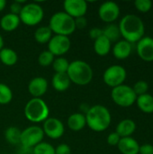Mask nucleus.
Listing matches in <instances>:
<instances>
[{"mask_svg":"<svg viewBox=\"0 0 153 154\" xmlns=\"http://www.w3.org/2000/svg\"><path fill=\"white\" fill-rule=\"evenodd\" d=\"M18 60L16 52L11 48H3L0 51V60L5 66H14Z\"/></svg>","mask_w":153,"mask_h":154,"instance_id":"nucleus-24","label":"nucleus"},{"mask_svg":"<svg viewBox=\"0 0 153 154\" xmlns=\"http://www.w3.org/2000/svg\"><path fill=\"white\" fill-rule=\"evenodd\" d=\"M126 78V69L120 65H112L108 67L103 74V80L105 84L112 88L123 85Z\"/></svg>","mask_w":153,"mask_h":154,"instance_id":"nucleus-8","label":"nucleus"},{"mask_svg":"<svg viewBox=\"0 0 153 154\" xmlns=\"http://www.w3.org/2000/svg\"><path fill=\"white\" fill-rule=\"evenodd\" d=\"M43 16L44 11L42 7L36 3H29L23 5V8L19 14L20 21L28 26L37 25L41 22Z\"/></svg>","mask_w":153,"mask_h":154,"instance_id":"nucleus-7","label":"nucleus"},{"mask_svg":"<svg viewBox=\"0 0 153 154\" xmlns=\"http://www.w3.org/2000/svg\"><path fill=\"white\" fill-rule=\"evenodd\" d=\"M121 140V137L115 133H111L108 136H107V139H106V142L107 143L110 145V146H117L119 142Z\"/></svg>","mask_w":153,"mask_h":154,"instance_id":"nucleus-34","label":"nucleus"},{"mask_svg":"<svg viewBox=\"0 0 153 154\" xmlns=\"http://www.w3.org/2000/svg\"><path fill=\"white\" fill-rule=\"evenodd\" d=\"M117 148L122 154H139L140 144L132 136L124 137L121 138Z\"/></svg>","mask_w":153,"mask_h":154,"instance_id":"nucleus-17","label":"nucleus"},{"mask_svg":"<svg viewBox=\"0 0 153 154\" xmlns=\"http://www.w3.org/2000/svg\"><path fill=\"white\" fill-rule=\"evenodd\" d=\"M4 48V40L2 38V36L0 35V51Z\"/></svg>","mask_w":153,"mask_h":154,"instance_id":"nucleus-41","label":"nucleus"},{"mask_svg":"<svg viewBox=\"0 0 153 154\" xmlns=\"http://www.w3.org/2000/svg\"><path fill=\"white\" fill-rule=\"evenodd\" d=\"M48 81L45 78H33L28 84V91L34 98H41L45 95L48 89Z\"/></svg>","mask_w":153,"mask_h":154,"instance_id":"nucleus-15","label":"nucleus"},{"mask_svg":"<svg viewBox=\"0 0 153 154\" xmlns=\"http://www.w3.org/2000/svg\"><path fill=\"white\" fill-rule=\"evenodd\" d=\"M68 127L73 132H79L81 131L86 125V116L83 113H74L70 115L67 121Z\"/></svg>","mask_w":153,"mask_h":154,"instance_id":"nucleus-19","label":"nucleus"},{"mask_svg":"<svg viewBox=\"0 0 153 154\" xmlns=\"http://www.w3.org/2000/svg\"><path fill=\"white\" fill-rule=\"evenodd\" d=\"M43 137L44 133L42 128L37 125H31L22 131L20 144L25 149L33 148L42 142Z\"/></svg>","mask_w":153,"mask_h":154,"instance_id":"nucleus-9","label":"nucleus"},{"mask_svg":"<svg viewBox=\"0 0 153 154\" xmlns=\"http://www.w3.org/2000/svg\"><path fill=\"white\" fill-rule=\"evenodd\" d=\"M134 6L140 13H148L152 8V2L151 0H136Z\"/></svg>","mask_w":153,"mask_h":154,"instance_id":"nucleus-33","label":"nucleus"},{"mask_svg":"<svg viewBox=\"0 0 153 154\" xmlns=\"http://www.w3.org/2000/svg\"><path fill=\"white\" fill-rule=\"evenodd\" d=\"M119 15H120V7L115 2L112 1L105 2L98 8V16L105 23H113V22L118 19Z\"/></svg>","mask_w":153,"mask_h":154,"instance_id":"nucleus-12","label":"nucleus"},{"mask_svg":"<svg viewBox=\"0 0 153 154\" xmlns=\"http://www.w3.org/2000/svg\"><path fill=\"white\" fill-rule=\"evenodd\" d=\"M139 154H153V145L151 143H144L140 145Z\"/></svg>","mask_w":153,"mask_h":154,"instance_id":"nucleus-39","label":"nucleus"},{"mask_svg":"<svg viewBox=\"0 0 153 154\" xmlns=\"http://www.w3.org/2000/svg\"><path fill=\"white\" fill-rule=\"evenodd\" d=\"M87 125L94 132L101 133L106 131L111 124L112 116L107 107L102 105L90 106L85 115Z\"/></svg>","mask_w":153,"mask_h":154,"instance_id":"nucleus-2","label":"nucleus"},{"mask_svg":"<svg viewBox=\"0 0 153 154\" xmlns=\"http://www.w3.org/2000/svg\"><path fill=\"white\" fill-rule=\"evenodd\" d=\"M49 27L56 35L69 37L76 31L75 19L65 12H57L50 17Z\"/></svg>","mask_w":153,"mask_h":154,"instance_id":"nucleus-4","label":"nucleus"},{"mask_svg":"<svg viewBox=\"0 0 153 154\" xmlns=\"http://www.w3.org/2000/svg\"><path fill=\"white\" fill-rule=\"evenodd\" d=\"M6 6V1L5 0H0V12H2Z\"/></svg>","mask_w":153,"mask_h":154,"instance_id":"nucleus-40","label":"nucleus"},{"mask_svg":"<svg viewBox=\"0 0 153 154\" xmlns=\"http://www.w3.org/2000/svg\"><path fill=\"white\" fill-rule=\"evenodd\" d=\"M136 130V124L132 119H124L118 123L115 133L121 137H131Z\"/></svg>","mask_w":153,"mask_h":154,"instance_id":"nucleus-18","label":"nucleus"},{"mask_svg":"<svg viewBox=\"0 0 153 154\" xmlns=\"http://www.w3.org/2000/svg\"><path fill=\"white\" fill-rule=\"evenodd\" d=\"M69 66V62L63 57H58L54 59L52 63V68L55 73H67Z\"/></svg>","mask_w":153,"mask_h":154,"instance_id":"nucleus-28","label":"nucleus"},{"mask_svg":"<svg viewBox=\"0 0 153 154\" xmlns=\"http://www.w3.org/2000/svg\"><path fill=\"white\" fill-rule=\"evenodd\" d=\"M54 59V56L49 51H43L38 57V62L41 67H49L52 65Z\"/></svg>","mask_w":153,"mask_h":154,"instance_id":"nucleus-31","label":"nucleus"},{"mask_svg":"<svg viewBox=\"0 0 153 154\" xmlns=\"http://www.w3.org/2000/svg\"><path fill=\"white\" fill-rule=\"evenodd\" d=\"M70 40L68 36L63 35H52L51 39L48 42V51L55 57H61L66 54L70 49Z\"/></svg>","mask_w":153,"mask_h":154,"instance_id":"nucleus-10","label":"nucleus"},{"mask_svg":"<svg viewBox=\"0 0 153 154\" xmlns=\"http://www.w3.org/2000/svg\"><path fill=\"white\" fill-rule=\"evenodd\" d=\"M64 12L72 18L85 16L87 11V4L85 0H66L63 3Z\"/></svg>","mask_w":153,"mask_h":154,"instance_id":"nucleus-13","label":"nucleus"},{"mask_svg":"<svg viewBox=\"0 0 153 154\" xmlns=\"http://www.w3.org/2000/svg\"><path fill=\"white\" fill-rule=\"evenodd\" d=\"M55 154H71V149L68 144L61 143L55 148Z\"/></svg>","mask_w":153,"mask_h":154,"instance_id":"nucleus-35","label":"nucleus"},{"mask_svg":"<svg viewBox=\"0 0 153 154\" xmlns=\"http://www.w3.org/2000/svg\"><path fill=\"white\" fill-rule=\"evenodd\" d=\"M21 134L22 131L19 128L15 126H10L5 132V138L10 144L17 145L21 143Z\"/></svg>","mask_w":153,"mask_h":154,"instance_id":"nucleus-26","label":"nucleus"},{"mask_svg":"<svg viewBox=\"0 0 153 154\" xmlns=\"http://www.w3.org/2000/svg\"><path fill=\"white\" fill-rule=\"evenodd\" d=\"M103 35L106 37L111 42H116L121 37L120 30L118 25L115 23H108L103 29Z\"/></svg>","mask_w":153,"mask_h":154,"instance_id":"nucleus-27","label":"nucleus"},{"mask_svg":"<svg viewBox=\"0 0 153 154\" xmlns=\"http://www.w3.org/2000/svg\"><path fill=\"white\" fill-rule=\"evenodd\" d=\"M103 35V29L99 27H94L89 31V36L92 40H96Z\"/></svg>","mask_w":153,"mask_h":154,"instance_id":"nucleus-37","label":"nucleus"},{"mask_svg":"<svg viewBox=\"0 0 153 154\" xmlns=\"http://www.w3.org/2000/svg\"><path fill=\"white\" fill-rule=\"evenodd\" d=\"M121 36L130 43H137L145 34L144 23L138 15L129 14L124 15L118 24Z\"/></svg>","mask_w":153,"mask_h":154,"instance_id":"nucleus-1","label":"nucleus"},{"mask_svg":"<svg viewBox=\"0 0 153 154\" xmlns=\"http://www.w3.org/2000/svg\"><path fill=\"white\" fill-rule=\"evenodd\" d=\"M52 37V32L49 26H41L34 32V39L40 44L48 43Z\"/></svg>","mask_w":153,"mask_h":154,"instance_id":"nucleus-25","label":"nucleus"},{"mask_svg":"<svg viewBox=\"0 0 153 154\" xmlns=\"http://www.w3.org/2000/svg\"><path fill=\"white\" fill-rule=\"evenodd\" d=\"M136 105L138 108L145 113V114H152L153 113V96L147 93L142 96L137 97Z\"/></svg>","mask_w":153,"mask_h":154,"instance_id":"nucleus-22","label":"nucleus"},{"mask_svg":"<svg viewBox=\"0 0 153 154\" xmlns=\"http://www.w3.org/2000/svg\"><path fill=\"white\" fill-rule=\"evenodd\" d=\"M13 99V92L11 88L4 84L0 83V105H7Z\"/></svg>","mask_w":153,"mask_h":154,"instance_id":"nucleus-29","label":"nucleus"},{"mask_svg":"<svg viewBox=\"0 0 153 154\" xmlns=\"http://www.w3.org/2000/svg\"><path fill=\"white\" fill-rule=\"evenodd\" d=\"M111 97L114 103L117 106L122 107H130L136 102L137 96L131 86L123 84L112 88Z\"/></svg>","mask_w":153,"mask_h":154,"instance_id":"nucleus-6","label":"nucleus"},{"mask_svg":"<svg viewBox=\"0 0 153 154\" xmlns=\"http://www.w3.org/2000/svg\"><path fill=\"white\" fill-rule=\"evenodd\" d=\"M21 1H15L11 5H10V10H11V14H16L19 15L21 13V10L23 8V5H21Z\"/></svg>","mask_w":153,"mask_h":154,"instance_id":"nucleus-36","label":"nucleus"},{"mask_svg":"<svg viewBox=\"0 0 153 154\" xmlns=\"http://www.w3.org/2000/svg\"><path fill=\"white\" fill-rule=\"evenodd\" d=\"M50 109L41 98L30 99L24 106V116L32 123H41L49 118Z\"/></svg>","mask_w":153,"mask_h":154,"instance_id":"nucleus-5","label":"nucleus"},{"mask_svg":"<svg viewBox=\"0 0 153 154\" xmlns=\"http://www.w3.org/2000/svg\"><path fill=\"white\" fill-rule=\"evenodd\" d=\"M133 89L137 97L147 94L149 90V84L145 80H139L137 81L133 87Z\"/></svg>","mask_w":153,"mask_h":154,"instance_id":"nucleus-32","label":"nucleus"},{"mask_svg":"<svg viewBox=\"0 0 153 154\" xmlns=\"http://www.w3.org/2000/svg\"><path fill=\"white\" fill-rule=\"evenodd\" d=\"M132 51H133L132 43L128 42L125 40H119L115 43L113 47V55L117 60H123L129 58V56L132 53Z\"/></svg>","mask_w":153,"mask_h":154,"instance_id":"nucleus-16","label":"nucleus"},{"mask_svg":"<svg viewBox=\"0 0 153 154\" xmlns=\"http://www.w3.org/2000/svg\"><path fill=\"white\" fill-rule=\"evenodd\" d=\"M42 130L44 135L52 140H57L64 134L65 127L63 123L58 118L49 117L43 122Z\"/></svg>","mask_w":153,"mask_h":154,"instance_id":"nucleus-11","label":"nucleus"},{"mask_svg":"<svg viewBox=\"0 0 153 154\" xmlns=\"http://www.w3.org/2000/svg\"><path fill=\"white\" fill-rule=\"evenodd\" d=\"M70 79L67 73H55L51 79V84L56 91L63 92L70 86Z\"/></svg>","mask_w":153,"mask_h":154,"instance_id":"nucleus-21","label":"nucleus"},{"mask_svg":"<svg viewBox=\"0 0 153 154\" xmlns=\"http://www.w3.org/2000/svg\"><path fill=\"white\" fill-rule=\"evenodd\" d=\"M112 48V42L104 35L95 40L94 42V51L99 56L107 55Z\"/></svg>","mask_w":153,"mask_h":154,"instance_id":"nucleus-23","label":"nucleus"},{"mask_svg":"<svg viewBox=\"0 0 153 154\" xmlns=\"http://www.w3.org/2000/svg\"><path fill=\"white\" fill-rule=\"evenodd\" d=\"M32 154H55V148L49 143L41 142L32 148Z\"/></svg>","mask_w":153,"mask_h":154,"instance_id":"nucleus-30","label":"nucleus"},{"mask_svg":"<svg viewBox=\"0 0 153 154\" xmlns=\"http://www.w3.org/2000/svg\"><path fill=\"white\" fill-rule=\"evenodd\" d=\"M87 25V20L86 19L85 16L78 17V18L75 19V27H76V29L83 30L84 28H86Z\"/></svg>","mask_w":153,"mask_h":154,"instance_id":"nucleus-38","label":"nucleus"},{"mask_svg":"<svg viewBox=\"0 0 153 154\" xmlns=\"http://www.w3.org/2000/svg\"><path fill=\"white\" fill-rule=\"evenodd\" d=\"M21 21L19 15L11 13L5 14L0 20V26L5 32H13L17 29Z\"/></svg>","mask_w":153,"mask_h":154,"instance_id":"nucleus-20","label":"nucleus"},{"mask_svg":"<svg viewBox=\"0 0 153 154\" xmlns=\"http://www.w3.org/2000/svg\"><path fill=\"white\" fill-rule=\"evenodd\" d=\"M136 52L138 56L146 62L153 61V38L150 36L142 37L136 43Z\"/></svg>","mask_w":153,"mask_h":154,"instance_id":"nucleus-14","label":"nucleus"},{"mask_svg":"<svg viewBox=\"0 0 153 154\" xmlns=\"http://www.w3.org/2000/svg\"><path fill=\"white\" fill-rule=\"evenodd\" d=\"M67 74L71 82L78 86H86L93 79V69L84 60H74L69 62Z\"/></svg>","mask_w":153,"mask_h":154,"instance_id":"nucleus-3","label":"nucleus"}]
</instances>
